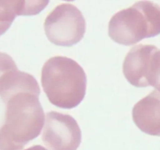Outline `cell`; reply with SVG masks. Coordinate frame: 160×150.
<instances>
[{"label": "cell", "instance_id": "cell-3", "mask_svg": "<svg viewBox=\"0 0 160 150\" xmlns=\"http://www.w3.org/2000/svg\"><path fill=\"white\" fill-rule=\"evenodd\" d=\"M160 34V6L139 1L114 14L109 23V35L120 45H134Z\"/></svg>", "mask_w": 160, "mask_h": 150}, {"label": "cell", "instance_id": "cell-11", "mask_svg": "<svg viewBox=\"0 0 160 150\" xmlns=\"http://www.w3.org/2000/svg\"><path fill=\"white\" fill-rule=\"evenodd\" d=\"M18 70L15 62L9 55L0 52V79L6 73Z\"/></svg>", "mask_w": 160, "mask_h": 150}, {"label": "cell", "instance_id": "cell-5", "mask_svg": "<svg viewBox=\"0 0 160 150\" xmlns=\"http://www.w3.org/2000/svg\"><path fill=\"white\" fill-rule=\"evenodd\" d=\"M42 140L50 150H77L81 142V131L69 114L50 111L45 116Z\"/></svg>", "mask_w": 160, "mask_h": 150}, {"label": "cell", "instance_id": "cell-9", "mask_svg": "<svg viewBox=\"0 0 160 150\" xmlns=\"http://www.w3.org/2000/svg\"><path fill=\"white\" fill-rule=\"evenodd\" d=\"M30 1H0V36L7 31L17 16H31Z\"/></svg>", "mask_w": 160, "mask_h": 150}, {"label": "cell", "instance_id": "cell-2", "mask_svg": "<svg viewBox=\"0 0 160 150\" xmlns=\"http://www.w3.org/2000/svg\"><path fill=\"white\" fill-rule=\"evenodd\" d=\"M41 81L48 101L59 108L77 107L85 96L86 73L70 58L56 56L48 59L42 67Z\"/></svg>", "mask_w": 160, "mask_h": 150}, {"label": "cell", "instance_id": "cell-12", "mask_svg": "<svg viewBox=\"0 0 160 150\" xmlns=\"http://www.w3.org/2000/svg\"><path fill=\"white\" fill-rule=\"evenodd\" d=\"M24 150H48L47 148H45V147L42 146V145H34V146H31L30 148H26Z\"/></svg>", "mask_w": 160, "mask_h": 150}, {"label": "cell", "instance_id": "cell-7", "mask_svg": "<svg viewBox=\"0 0 160 150\" xmlns=\"http://www.w3.org/2000/svg\"><path fill=\"white\" fill-rule=\"evenodd\" d=\"M132 117L144 133L160 136V92L154 90L134 105Z\"/></svg>", "mask_w": 160, "mask_h": 150}, {"label": "cell", "instance_id": "cell-8", "mask_svg": "<svg viewBox=\"0 0 160 150\" xmlns=\"http://www.w3.org/2000/svg\"><path fill=\"white\" fill-rule=\"evenodd\" d=\"M20 92L40 95L38 83L32 75L18 70L6 73L0 79V97L6 103L10 97Z\"/></svg>", "mask_w": 160, "mask_h": 150}, {"label": "cell", "instance_id": "cell-1", "mask_svg": "<svg viewBox=\"0 0 160 150\" xmlns=\"http://www.w3.org/2000/svg\"><path fill=\"white\" fill-rule=\"evenodd\" d=\"M5 123L0 128V150H22L45 126L39 95L20 92L6 102Z\"/></svg>", "mask_w": 160, "mask_h": 150}, {"label": "cell", "instance_id": "cell-6", "mask_svg": "<svg viewBox=\"0 0 160 150\" xmlns=\"http://www.w3.org/2000/svg\"><path fill=\"white\" fill-rule=\"evenodd\" d=\"M156 47L152 45H138L131 48L125 57L123 73L128 82L137 88L148 87L150 61Z\"/></svg>", "mask_w": 160, "mask_h": 150}, {"label": "cell", "instance_id": "cell-4", "mask_svg": "<svg viewBox=\"0 0 160 150\" xmlns=\"http://www.w3.org/2000/svg\"><path fill=\"white\" fill-rule=\"evenodd\" d=\"M44 29L48 39L54 45L73 46L84 38L86 31L85 19L74 5L62 3L47 16Z\"/></svg>", "mask_w": 160, "mask_h": 150}, {"label": "cell", "instance_id": "cell-10", "mask_svg": "<svg viewBox=\"0 0 160 150\" xmlns=\"http://www.w3.org/2000/svg\"><path fill=\"white\" fill-rule=\"evenodd\" d=\"M148 84L160 92V49L157 47L153 52L150 61Z\"/></svg>", "mask_w": 160, "mask_h": 150}]
</instances>
